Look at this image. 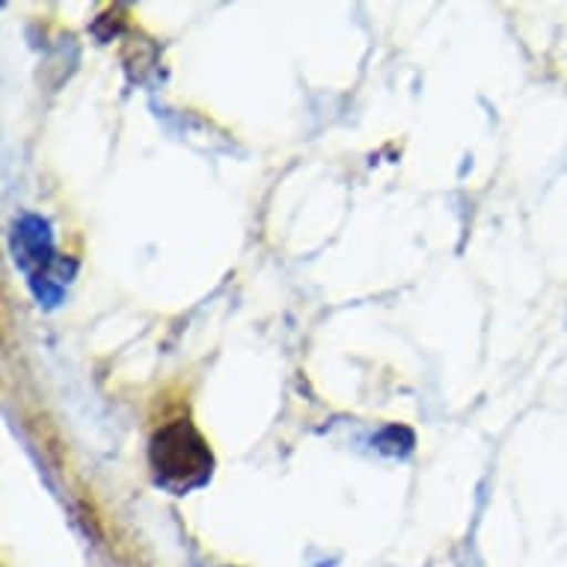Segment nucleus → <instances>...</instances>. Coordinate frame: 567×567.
Wrapping results in <instances>:
<instances>
[{"mask_svg": "<svg viewBox=\"0 0 567 567\" xmlns=\"http://www.w3.org/2000/svg\"><path fill=\"white\" fill-rule=\"evenodd\" d=\"M150 464L155 482L164 491L185 496L187 491L203 487L212 478L215 455H212L203 434L194 429V422L176 419V422L155 431L150 446Z\"/></svg>", "mask_w": 567, "mask_h": 567, "instance_id": "nucleus-1", "label": "nucleus"}, {"mask_svg": "<svg viewBox=\"0 0 567 567\" xmlns=\"http://www.w3.org/2000/svg\"><path fill=\"white\" fill-rule=\"evenodd\" d=\"M12 252H16V265L28 274L30 289L39 303H45V307L60 303L69 274L63 270V261H56L48 220L37 215L21 217L12 233Z\"/></svg>", "mask_w": 567, "mask_h": 567, "instance_id": "nucleus-2", "label": "nucleus"}, {"mask_svg": "<svg viewBox=\"0 0 567 567\" xmlns=\"http://www.w3.org/2000/svg\"><path fill=\"white\" fill-rule=\"evenodd\" d=\"M374 446L381 449L383 455L404 457L413 452V446H416V437H413V431L404 429V425H390V429H383L381 434L374 437Z\"/></svg>", "mask_w": 567, "mask_h": 567, "instance_id": "nucleus-3", "label": "nucleus"}]
</instances>
